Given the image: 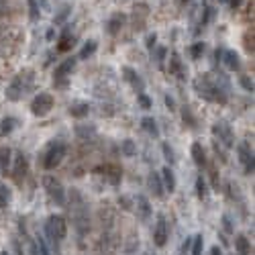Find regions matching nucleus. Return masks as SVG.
<instances>
[{
  "instance_id": "c756f323",
  "label": "nucleus",
  "mask_w": 255,
  "mask_h": 255,
  "mask_svg": "<svg viewBox=\"0 0 255 255\" xmlns=\"http://www.w3.org/2000/svg\"><path fill=\"white\" fill-rule=\"evenodd\" d=\"M202 53H204V43H202V41L194 43V45H192V57H194V59H200Z\"/></svg>"
},
{
  "instance_id": "c85d7f7f",
  "label": "nucleus",
  "mask_w": 255,
  "mask_h": 255,
  "mask_svg": "<svg viewBox=\"0 0 255 255\" xmlns=\"http://www.w3.org/2000/svg\"><path fill=\"white\" fill-rule=\"evenodd\" d=\"M8 200H10V190L6 188V186L0 184V206H6Z\"/></svg>"
},
{
  "instance_id": "72a5a7b5",
  "label": "nucleus",
  "mask_w": 255,
  "mask_h": 255,
  "mask_svg": "<svg viewBox=\"0 0 255 255\" xmlns=\"http://www.w3.org/2000/svg\"><path fill=\"white\" fill-rule=\"evenodd\" d=\"M29 8H31V19H37L39 16V6H37V0H27Z\"/></svg>"
},
{
  "instance_id": "79ce46f5",
  "label": "nucleus",
  "mask_w": 255,
  "mask_h": 255,
  "mask_svg": "<svg viewBox=\"0 0 255 255\" xmlns=\"http://www.w3.org/2000/svg\"><path fill=\"white\" fill-rule=\"evenodd\" d=\"M165 104H167L169 108H172V110H174V106H176V102H174V98H172V96H165Z\"/></svg>"
},
{
  "instance_id": "f03ea898",
  "label": "nucleus",
  "mask_w": 255,
  "mask_h": 255,
  "mask_svg": "<svg viewBox=\"0 0 255 255\" xmlns=\"http://www.w3.org/2000/svg\"><path fill=\"white\" fill-rule=\"evenodd\" d=\"M33 86V76H29V72L25 74H19L10 84H8V88H6V98L10 102H16V100H21Z\"/></svg>"
},
{
  "instance_id": "58836bf2",
  "label": "nucleus",
  "mask_w": 255,
  "mask_h": 255,
  "mask_svg": "<svg viewBox=\"0 0 255 255\" xmlns=\"http://www.w3.org/2000/svg\"><path fill=\"white\" fill-rule=\"evenodd\" d=\"M172 72H180V57H178V53H172Z\"/></svg>"
},
{
  "instance_id": "f8f14e48",
  "label": "nucleus",
  "mask_w": 255,
  "mask_h": 255,
  "mask_svg": "<svg viewBox=\"0 0 255 255\" xmlns=\"http://www.w3.org/2000/svg\"><path fill=\"white\" fill-rule=\"evenodd\" d=\"M220 59L225 61L227 70H231V72H235V70H239V67H241L239 55H237L233 49H223V53H220Z\"/></svg>"
},
{
  "instance_id": "aec40b11",
  "label": "nucleus",
  "mask_w": 255,
  "mask_h": 255,
  "mask_svg": "<svg viewBox=\"0 0 255 255\" xmlns=\"http://www.w3.org/2000/svg\"><path fill=\"white\" fill-rule=\"evenodd\" d=\"M137 208H139V212H141V218H149L151 206H149V200H147L143 194L137 196Z\"/></svg>"
},
{
  "instance_id": "4468645a",
  "label": "nucleus",
  "mask_w": 255,
  "mask_h": 255,
  "mask_svg": "<svg viewBox=\"0 0 255 255\" xmlns=\"http://www.w3.org/2000/svg\"><path fill=\"white\" fill-rule=\"evenodd\" d=\"M123 74H125V78H127V80H129V82L133 84V86H135V88H137L139 92H143V88H145V84H143V80L139 78V74H137V72H135V70H133V67H123Z\"/></svg>"
},
{
  "instance_id": "b1692460",
  "label": "nucleus",
  "mask_w": 255,
  "mask_h": 255,
  "mask_svg": "<svg viewBox=\"0 0 255 255\" xmlns=\"http://www.w3.org/2000/svg\"><path fill=\"white\" fill-rule=\"evenodd\" d=\"M96 47H98V43L94 41V39H90L86 45L82 47V51H80V59H86V57H90L94 51H96Z\"/></svg>"
},
{
  "instance_id": "0eeeda50",
  "label": "nucleus",
  "mask_w": 255,
  "mask_h": 255,
  "mask_svg": "<svg viewBox=\"0 0 255 255\" xmlns=\"http://www.w3.org/2000/svg\"><path fill=\"white\" fill-rule=\"evenodd\" d=\"M212 133L218 137V141L223 143L225 147H233L235 145V135L231 131V127L225 123V121H218L214 127H212Z\"/></svg>"
},
{
  "instance_id": "f3484780",
  "label": "nucleus",
  "mask_w": 255,
  "mask_h": 255,
  "mask_svg": "<svg viewBox=\"0 0 255 255\" xmlns=\"http://www.w3.org/2000/svg\"><path fill=\"white\" fill-rule=\"evenodd\" d=\"M149 186H151V190H153V194H155L157 198H161L163 196V184H161V176L159 174H151L149 176Z\"/></svg>"
},
{
  "instance_id": "4be33fe9",
  "label": "nucleus",
  "mask_w": 255,
  "mask_h": 255,
  "mask_svg": "<svg viewBox=\"0 0 255 255\" xmlns=\"http://www.w3.org/2000/svg\"><path fill=\"white\" fill-rule=\"evenodd\" d=\"M12 151L8 149V147H2V149H0V167H2L4 169V172H6V169L10 167V163H12Z\"/></svg>"
},
{
  "instance_id": "bb28decb",
  "label": "nucleus",
  "mask_w": 255,
  "mask_h": 255,
  "mask_svg": "<svg viewBox=\"0 0 255 255\" xmlns=\"http://www.w3.org/2000/svg\"><path fill=\"white\" fill-rule=\"evenodd\" d=\"M121 151L125 153L127 157H133L135 153H137V147H135V143H133L131 139H125V141H123V145H121Z\"/></svg>"
},
{
  "instance_id": "a878e982",
  "label": "nucleus",
  "mask_w": 255,
  "mask_h": 255,
  "mask_svg": "<svg viewBox=\"0 0 255 255\" xmlns=\"http://www.w3.org/2000/svg\"><path fill=\"white\" fill-rule=\"evenodd\" d=\"M14 125H16V118L6 116L4 121H2V125H0V133H2V135H10L12 129H14Z\"/></svg>"
},
{
  "instance_id": "412c9836",
  "label": "nucleus",
  "mask_w": 255,
  "mask_h": 255,
  "mask_svg": "<svg viewBox=\"0 0 255 255\" xmlns=\"http://www.w3.org/2000/svg\"><path fill=\"white\" fill-rule=\"evenodd\" d=\"M141 125H143V129L149 133V135H153V137H157L159 135V129H157V123H155V118H151V116H145L143 121H141Z\"/></svg>"
},
{
  "instance_id": "e433bc0d",
  "label": "nucleus",
  "mask_w": 255,
  "mask_h": 255,
  "mask_svg": "<svg viewBox=\"0 0 255 255\" xmlns=\"http://www.w3.org/2000/svg\"><path fill=\"white\" fill-rule=\"evenodd\" d=\"M155 41H157V35H155V33H151V35H147V49H153V47H155Z\"/></svg>"
},
{
  "instance_id": "423d86ee",
  "label": "nucleus",
  "mask_w": 255,
  "mask_h": 255,
  "mask_svg": "<svg viewBox=\"0 0 255 255\" xmlns=\"http://www.w3.org/2000/svg\"><path fill=\"white\" fill-rule=\"evenodd\" d=\"M51 108H53V96L47 92H39L31 102V112L35 116H45L51 112Z\"/></svg>"
},
{
  "instance_id": "c9c22d12",
  "label": "nucleus",
  "mask_w": 255,
  "mask_h": 255,
  "mask_svg": "<svg viewBox=\"0 0 255 255\" xmlns=\"http://www.w3.org/2000/svg\"><path fill=\"white\" fill-rule=\"evenodd\" d=\"M241 84H243V88H245L247 92H253V82H251L247 76H241Z\"/></svg>"
},
{
  "instance_id": "de8ad7c7",
  "label": "nucleus",
  "mask_w": 255,
  "mask_h": 255,
  "mask_svg": "<svg viewBox=\"0 0 255 255\" xmlns=\"http://www.w3.org/2000/svg\"><path fill=\"white\" fill-rule=\"evenodd\" d=\"M182 2H188V0H182Z\"/></svg>"
},
{
  "instance_id": "20e7f679",
  "label": "nucleus",
  "mask_w": 255,
  "mask_h": 255,
  "mask_svg": "<svg viewBox=\"0 0 255 255\" xmlns=\"http://www.w3.org/2000/svg\"><path fill=\"white\" fill-rule=\"evenodd\" d=\"M43 188L47 190L51 200H55L59 206H63V204H65V190H63L61 182L55 176H45L43 178Z\"/></svg>"
},
{
  "instance_id": "a18cd8bd",
  "label": "nucleus",
  "mask_w": 255,
  "mask_h": 255,
  "mask_svg": "<svg viewBox=\"0 0 255 255\" xmlns=\"http://www.w3.org/2000/svg\"><path fill=\"white\" fill-rule=\"evenodd\" d=\"M31 255H39V251H37V245H35V243L31 245Z\"/></svg>"
},
{
  "instance_id": "473e14b6",
  "label": "nucleus",
  "mask_w": 255,
  "mask_h": 255,
  "mask_svg": "<svg viewBox=\"0 0 255 255\" xmlns=\"http://www.w3.org/2000/svg\"><path fill=\"white\" fill-rule=\"evenodd\" d=\"M137 100H139L141 108H145V110H149V108H151V100H149V98H147L143 92H139V94H137Z\"/></svg>"
},
{
  "instance_id": "5701e85b",
  "label": "nucleus",
  "mask_w": 255,
  "mask_h": 255,
  "mask_svg": "<svg viewBox=\"0 0 255 255\" xmlns=\"http://www.w3.org/2000/svg\"><path fill=\"white\" fill-rule=\"evenodd\" d=\"M196 194H198L200 200H204L208 196V186H206V180H204L202 176L196 178Z\"/></svg>"
},
{
  "instance_id": "393cba45",
  "label": "nucleus",
  "mask_w": 255,
  "mask_h": 255,
  "mask_svg": "<svg viewBox=\"0 0 255 255\" xmlns=\"http://www.w3.org/2000/svg\"><path fill=\"white\" fill-rule=\"evenodd\" d=\"M72 45H74V39H72V35H70V31H65L63 35H61V39H59L57 49H59V51H67Z\"/></svg>"
},
{
  "instance_id": "1a4fd4ad",
  "label": "nucleus",
  "mask_w": 255,
  "mask_h": 255,
  "mask_svg": "<svg viewBox=\"0 0 255 255\" xmlns=\"http://www.w3.org/2000/svg\"><path fill=\"white\" fill-rule=\"evenodd\" d=\"M74 65H76V57H67L65 61H61L57 67H55V72H53V80L55 82H61V86H63V80L72 74V70H74Z\"/></svg>"
},
{
  "instance_id": "f704fd0d",
  "label": "nucleus",
  "mask_w": 255,
  "mask_h": 255,
  "mask_svg": "<svg viewBox=\"0 0 255 255\" xmlns=\"http://www.w3.org/2000/svg\"><path fill=\"white\" fill-rule=\"evenodd\" d=\"M35 245H37V251H39V255H51V253H49V249H47V245H45V241H43V239H39V241H37V243H35Z\"/></svg>"
},
{
  "instance_id": "dca6fc26",
  "label": "nucleus",
  "mask_w": 255,
  "mask_h": 255,
  "mask_svg": "<svg viewBox=\"0 0 255 255\" xmlns=\"http://www.w3.org/2000/svg\"><path fill=\"white\" fill-rule=\"evenodd\" d=\"M90 112V104L88 102H76V104L70 106V114L74 118H82V116H86Z\"/></svg>"
},
{
  "instance_id": "09e8293b",
  "label": "nucleus",
  "mask_w": 255,
  "mask_h": 255,
  "mask_svg": "<svg viewBox=\"0 0 255 255\" xmlns=\"http://www.w3.org/2000/svg\"><path fill=\"white\" fill-rule=\"evenodd\" d=\"M2 255H8V253H6V251H4V253H2Z\"/></svg>"
},
{
  "instance_id": "c03bdc74",
  "label": "nucleus",
  "mask_w": 255,
  "mask_h": 255,
  "mask_svg": "<svg viewBox=\"0 0 255 255\" xmlns=\"http://www.w3.org/2000/svg\"><path fill=\"white\" fill-rule=\"evenodd\" d=\"M229 2H231V6H233V8H237V6H241V0H229Z\"/></svg>"
},
{
  "instance_id": "2f4dec72",
  "label": "nucleus",
  "mask_w": 255,
  "mask_h": 255,
  "mask_svg": "<svg viewBox=\"0 0 255 255\" xmlns=\"http://www.w3.org/2000/svg\"><path fill=\"white\" fill-rule=\"evenodd\" d=\"M182 116H184V121H188V125H190V127H194V125H196L194 116H192V112H190V106H184V110H182Z\"/></svg>"
},
{
  "instance_id": "7c9ffc66",
  "label": "nucleus",
  "mask_w": 255,
  "mask_h": 255,
  "mask_svg": "<svg viewBox=\"0 0 255 255\" xmlns=\"http://www.w3.org/2000/svg\"><path fill=\"white\" fill-rule=\"evenodd\" d=\"M161 149H163V155H165V159H167L169 163H174V161H176V157H174V149L169 147L167 143H163V147H161Z\"/></svg>"
},
{
  "instance_id": "7ed1b4c3",
  "label": "nucleus",
  "mask_w": 255,
  "mask_h": 255,
  "mask_svg": "<svg viewBox=\"0 0 255 255\" xmlns=\"http://www.w3.org/2000/svg\"><path fill=\"white\" fill-rule=\"evenodd\" d=\"M45 233L49 235V239L51 241H63L65 239V235H67V223H65V218L61 214H51L47 218V223H45Z\"/></svg>"
},
{
  "instance_id": "9b49d317",
  "label": "nucleus",
  "mask_w": 255,
  "mask_h": 255,
  "mask_svg": "<svg viewBox=\"0 0 255 255\" xmlns=\"http://www.w3.org/2000/svg\"><path fill=\"white\" fill-rule=\"evenodd\" d=\"M161 184H163V190L165 192H176V176H174V169L169 167V165H165L163 169H161Z\"/></svg>"
},
{
  "instance_id": "a19ab883",
  "label": "nucleus",
  "mask_w": 255,
  "mask_h": 255,
  "mask_svg": "<svg viewBox=\"0 0 255 255\" xmlns=\"http://www.w3.org/2000/svg\"><path fill=\"white\" fill-rule=\"evenodd\" d=\"M8 10V0H0V14H4Z\"/></svg>"
},
{
  "instance_id": "a211bd4d",
  "label": "nucleus",
  "mask_w": 255,
  "mask_h": 255,
  "mask_svg": "<svg viewBox=\"0 0 255 255\" xmlns=\"http://www.w3.org/2000/svg\"><path fill=\"white\" fill-rule=\"evenodd\" d=\"M235 247H237V253H239V255H249L251 253V245H249V239L245 235H237Z\"/></svg>"
},
{
  "instance_id": "f257e3e1",
  "label": "nucleus",
  "mask_w": 255,
  "mask_h": 255,
  "mask_svg": "<svg viewBox=\"0 0 255 255\" xmlns=\"http://www.w3.org/2000/svg\"><path fill=\"white\" fill-rule=\"evenodd\" d=\"M72 218H74V227L80 231V233H86L90 229V220H88V206L84 198L80 196V192H72Z\"/></svg>"
},
{
  "instance_id": "6ab92c4d",
  "label": "nucleus",
  "mask_w": 255,
  "mask_h": 255,
  "mask_svg": "<svg viewBox=\"0 0 255 255\" xmlns=\"http://www.w3.org/2000/svg\"><path fill=\"white\" fill-rule=\"evenodd\" d=\"M76 135H78L82 141H88V139L96 137V129L94 127H82V125H78L76 127Z\"/></svg>"
},
{
  "instance_id": "39448f33",
  "label": "nucleus",
  "mask_w": 255,
  "mask_h": 255,
  "mask_svg": "<svg viewBox=\"0 0 255 255\" xmlns=\"http://www.w3.org/2000/svg\"><path fill=\"white\" fill-rule=\"evenodd\" d=\"M65 153H67V145H65V143H55V145H51L49 151L45 153V159H43L45 169H55V167L63 161Z\"/></svg>"
},
{
  "instance_id": "37998d69",
  "label": "nucleus",
  "mask_w": 255,
  "mask_h": 255,
  "mask_svg": "<svg viewBox=\"0 0 255 255\" xmlns=\"http://www.w3.org/2000/svg\"><path fill=\"white\" fill-rule=\"evenodd\" d=\"M210 255H223V251H220V247H216V245H214V247L210 249Z\"/></svg>"
},
{
  "instance_id": "ea45409f",
  "label": "nucleus",
  "mask_w": 255,
  "mask_h": 255,
  "mask_svg": "<svg viewBox=\"0 0 255 255\" xmlns=\"http://www.w3.org/2000/svg\"><path fill=\"white\" fill-rule=\"evenodd\" d=\"M223 227H225V231H227V233H233V225H231L229 216H223Z\"/></svg>"
},
{
  "instance_id": "2eb2a0df",
  "label": "nucleus",
  "mask_w": 255,
  "mask_h": 255,
  "mask_svg": "<svg viewBox=\"0 0 255 255\" xmlns=\"http://www.w3.org/2000/svg\"><path fill=\"white\" fill-rule=\"evenodd\" d=\"M192 159H194V163L198 165V167H204L206 165V153H204V149H202V145L200 143H192Z\"/></svg>"
},
{
  "instance_id": "49530a36",
  "label": "nucleus",
  "mask_w": 255,
  "mask_h": 255,
  "mask_svg": "<svg viewBox=\"0 0 255 255\" xmlns=\"http://www.w3.org/2000/svg\"><path fill=\"white\" fill-rule=\"evenodd\" d=\"M218 2H229V0H218Z\"/></svg>"
},
{
  "instance_id": "ddd939ff",
  "label": "nucleus",
  "mask_w": 255,
  "mask_h": 255,
  "mask_svg": "<svg viewBox=\"0 0 255 255\" xmlns=\"http://www.w3.org/2000/svg\"><path fill=\"white\" fill-rule=\"evenodd\" d=\"M125 21H127V16H125L123 12H116V14H112L110 19H108V23H106V27H108V33H110V35H116V33L123 29Z\"/></svg>"
},
{
  "instance_id": "4c0bfd02",
  "label": "nucleus",
  "mask_w": 255,
  "mask_h": 255,
  "mask_svg": "<svg viewBox=\"0 0 255 255\" xmlns=\"http://www.w3.org/2000/svg\"><path fill=\"white\" fill-rule=\"evenodd\" d=\"M70 10H72L70 6H65V8H61V12H59V16H55V21H53V23H61V21L65 19V16H67V14H70Z\"/></svg>"
},
{
  "instance_id": "cd10ccee",
  "label": "nucleus",
  "mask_w": 255,
  "mask_h": 255,
  "mask_svg": "<svg viewBox=\"0 0 255 255\" xmlns=\"http://www.w3.org/2000/svg\"><path fill=\"white\" fill-rule=\"evenodd\" d=\"M202 247H204V239H202V235L192 237V255H202Z\"/></svg>"
},
{
  "instance_id": "6e6552de",
  "label": "nucleus",
  "mask_w": 255,
  "mask_h": 255,
  "mask_svg": "<svg viewBox=\"0 0 255 255\" xmlns=\"http://www.w3.org/2000/svg\"><path fill=\"white\" fill-rule=\"evenodd\" d=\"M237 153H239V161L245 165V174H253L255 169V159H253V151L249 147V143H241L239 147H237Z\"/></svg>"
},
{
  "instance_id": "9d476101",
  "label": "nucleus",
  "mask_w": 255,
  "mask_h": 255,
  "mask_svg": "<svg viewBox=\"0 0 255 255\" xmlns=\"http://www.w3.org/2000/svg\"><path fill=\"white\" fill-rule=\"evenodd\" d=\"M153 243L157 247H163L167 243V225H165L163 214L157 216V225H155V231H153Z\"/></svg>"
}]
</instances>
